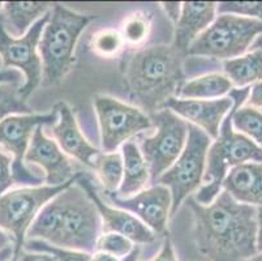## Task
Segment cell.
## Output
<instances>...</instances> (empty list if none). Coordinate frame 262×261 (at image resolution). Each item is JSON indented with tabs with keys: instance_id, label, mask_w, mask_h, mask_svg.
I'll list each match as a JSON object with an SVG mask.
<instances>
[{
	"instance_id": "43",
	"label": "cell",
	"mask_w": 262,
	"mask_h": 261,
	"mask_svg": "<svg viewBox=\"0 0 262 261\" xmlns=\"http://www.w3.org/2000/svg\"><path fill=\"white\" fill-rule=\"evenodd\" d=\"M244 261H262V253H257V255L252 256V257L247 258Z\"/></svg>"
},
{
	"instance_id": "40",
	"label": "cell",
	"mask_w": 262,
	"mask_h": 261,
	"mask_svg": "<svg viewBox=\"0 0 262 261\" xmlns=\"http://www.w3.org/2000/svg\"><path fill=\"white\" fill-rule=\"evenodd\" d=\"M11 243L12 239L11 236H9V234H7L6 231H3V230L0 229V251L11 247Z\"/></svg>"
},
{
	"instance_id": "18",
	"label": "cell",
	"mask_w": 262,
	"mask_h": 261,
	"mask_svg": "<svg viewBox=\"0 0 262 261\" xmlns=\"http://www.w3.org/2000/svg\"><path fill=\"white\" fill-rule=\"evenodd\" d=\"M216 3L214 2H185L182 14L175 24L173 46L187 55L189 46L215 20Z\"/></svg>"
},
{
	"instance_id": "29",
	"label": "cell",
	"mask_w": 262,
	"mask_h": 261,
	"mask_svg": "<svg viewBox=\"0 0 262 261\" xmlns=\"http://www.w3.org/2000/svg\"><path fill=\"white\" fill-rule=\"evenodd\" d=\"M23 250L28 251V252L49 253V255L54 256L56 261H90L89 253L56 247V246H52V244L45 240H39V239H26Z\"/></svg>"
},
{
	"instance_id": "32",
	"label": "cell",
	"mask_w": 262,
	"mask_h": 261,
	"mask_svg": "<svg viewBox=\"0 0 262 261\" xmlns=\"http://www.w3.org/2000/svg\"><path fill=\"white\" fill-rule=\"evenodd\" d=\"M12 162L13 159L11 155L0 147V196L11 190V187L15 184L12 176Z\"/></svg>"
},
{
	"instance_id": "38",
	"label": "cell",
	"mask_w": 262,
	"mask_h": 261,
	"mask_svg": "<svg viewBox=\"0 0 262 261\" xmlns=\"http://www.w3.org/2000/svg\"><path fill=\"white\" fill-rule=\"evenodd\" d=\"M256 247H257V253H262V208H257Z\"/></svg>"
},
{
	"instance_id": "2",
	"label": "cell",
	"mask_w": 262,
	"mask_h": 261,
	"mask_svg": "<svg viewBox=\"0 0 262 261\" xmlns=\"http://www.w3.org/2000/svg\"><path fill=\"white\" fill-rule=\"evenodd\" d=\"M185 56L173 45H158L135 52L124 64V81L133 101L150 114L163 109L184 84Z\"/></svg>"
},
{
	"instance_id": "44",
	"label": "cell",
	"mask_w": 262,
	"mask_h": 261,
	"mask_svg": "<svg viewBox=\"0 0 262 261\" xmlns=\"http://www.w3.org/2000/svg\"><path fill=\"white\" fill-rule=\"evenodd\" d=\"M9 261H18V257H16V256H12V258Z\"/></svg>"
},
{
	"instance_id": "30",
	"label": "cell",
	"mask_w": 262,
	"mask_h": 261,
	"mask_svg": "<svg viewBox=\"0 0 262 261\" xmlns=\"http://www.w3.org/2000/svg\"><path fill=\"white\" fill-rule=\"evenodd\" d=\"M133 243L125 236L116 233L101 234L95 244V251L110 253L119 258H124L129 255L133 250Z\"/></svg>"
},
{
	"instance_id": "9",
	"label": "cell",
	"mask_w": 262,
	"mask_h": 261,
	"mask_svg": "<svg viewBox=\"0 0 262 261\" xmlns=\"http://www.w3.org/2000/svg\"><path fill=\"white\" fill-rule=\"evenodd\" d=\"M149 116L157 131L150 137H142L139 148L153 186L182 154L188 138V123L168 109H162Z\"/></svg>"
},
{
	"instance_id": "21",
	"label": "cell",
	"mask_w": 262,
	"mask_h": 261,
	"mask_svg": "<svg viewBox=\"0 0 262 261\" xmlns=\"http://www.w3.org/2000/svg\"><path fill=\"white\" fill-rule=\"evenodd\" d=\"M52 7L54 4L42 2H7L2 12L4 28L12 37H23Z\"/></svg>"
},
{
	"instance_id": "3",
	"label": "cell",
	"mask_w": 262,
	"mask_h": 261,
	"mask_svg": "<svg viewBox=\"0 0 262 261\" xmlns=\"http://www.w3.org/2000/svg\"><path fill=\"white\" fill-rule=\"evenodd\" d=\"M93 20L95 16L81 14L60 4H54L38 43L45 86L59 84L72 69L76 43Z\"/></svg>"
},
{
	"instance_id": "36",
	"label": "cell",
	"mask_w": 262,
	"mask_h": 261,
	"mask_svg": "<svg viewBox=\"0 0 262 261\" xmlns=\"http://www.w3.org/2000/svg\"><path fill=\"white\" fill-rule=\"evenodd\" d=\"M18 261H56L54 256L45 252H28L24 251L20 253Z\"/></svg>"
},
{
	"instance_id": "37",
	"label": "cell",
	"mask_w": 262,
	"mask_h": 261,
	"mask_svg": "<svg viewBox=\"0 0 262 261\" xmlns=\"http://www.w3.org/2000/svg\"><path fill=\"white\" fill-rule=\"evenodd\" d=\"M23 80V73L17 69H4L0 72V83L20 84Z\"/></svg>"
},
{
	"instance_id": "4",
	"label": "cell",
	"mask_w": 262,
	"mask_h": 261,
	"mask_svg": "<svg viewBox=\"0 0 262 261\" xmlns=\"http://www.w3.org/2000/svg\"><path fill=\"white\" fill-rule=\"evenodd\" d=\"M251 162H262V148L233 129L231 109L221 126L218 137L208 150L204 179L193 196L194 200L202 205L211 204L222 192L228 170Z\"/></svg>"
},
{
	"instance_id": "28",
	"label": "cell",
	"mask_w": 262,
	"mask_h": 261,
	"mask_svg": "<svg viewBox=\"0 0 262 261\" xmlns=\"http://www.w3.org/2000/svg\"><path fill=\"white\" fill-rule=\"evenodd\" d=\"M32 114V109L20 95V85L0 83V122L11 115Z\"/></svg>"
},
{
	"instance_id": "10",
	"label": "cell",
	"mask_w": 262,
	"mask_h": 261,
	"mask_svg": "<svg viewBox=\"0 0 262 261\" xmlns=\"http://www.w3.org/2000/svg\"><path fill=\"white\" fill-rule=\"evenodd\" d=\"M58 122V111L50 114L11 115L0 122V147L13 154L12 176L13 182L26 187H38L45 182V174L25 164V154L30 140L38 127L54 126Z\"/></svg>"
},
{
	"instance_id": "7",
	"label": "cell",
	"mask_w": 262,
	"mask_h": 261,
	"mask_svg": "<svg viewBox=\"0 0 262 261\" xmlns=\"http://www.w3.org/2000/svg\"><path fill=\"white\" fill-rule=\"evenodd\" d=\"M80 175L81 172H77L75 178L61 186L21 187L0 196V229L13 238V256L20 257L26 231L40 209L67 187L75 184Z\"/></svg>"
},
{
	"instance_id": "35",
	"label": "cell",
	"mask_w": 262,
	"mask_h": 261,
	"mask_svg": "<svg viewBox=\"0 0 262 261\" xmlns=\"http://www.w3.org/2000/svg\"><path fill=\"white\" fill-rule=\"evenodd\" d=\"M182 4L183 3H179V2H164V3H162L164 13L167 14V17L173 24L178 23L179 17L182 14Z\"/></svg>"
},
{
	"instance_id": "5",
	"label": "cell",
	"mask_w": 262,
	"mask_h": 261,
	"mask_svg": "<svg viewBox=\"0 0 262 261\" xmlns=\"http://www.w3.org/2000/svg\"><path fill=\"white\" fill-rule=\"evenodd\" d=\"M61 212L52 246L92 255L102 234V219L97 207L77 183L61 191Z\"/></svg>"
},
{
	"instance_id": "26",
	"label": "cell",
	"mask_w": 262,
	"mask_h": 261,
	"mask_svg": "<svg viewBox=\"0 0 262 261\" xmlns=\"http://www.w3.org/2000/svg\"><path fill=\"white\" fill-rule=\"evenodd\" d=\"M93 170L108 193H116L123 180V157L120 153H99L94 159Z\"/></svg>"
},
{
	"instance_id": "27",
	"label": "cell",
	"mask_w": 262,
	"mask_h": 261,
	"mask_svg": "<svg viewBox=\"0 0 262 261\" xmlns=\"http://www.w3.org/2000/svg\"><path fill=\"white\" fill-rule=\"evenodd\" d=\"M125 47L120 32L118 29L106 28L94 33L90 41V49L93 54L103 59H113L120 55Z\"/></svg>"
},
{
	"instance_id": "45",
	"label": "cell",
	"mask_w": 262,
	"mask_h": 261,
	"mask_svg": "<svg viewBox=\"0 0 262 261\" xmlns=\"http://www.w3.org/2000/svg\"><path fill=\"white\" fill-rule=\"evenodd\" d=\"M3 6H4V3H0V11L3 9Z\"/></svg>"
},
{
	"instance_id": "12",
	"label": "cell",
	"mask_w": 262,
	"mask_h": 261,
	"mask_svg": "<svg viewBox=\"0 0 262 261\" xmlns=\"http://www.w3.org/2000/svg\"><path fill=\"white\" fill-rule=\"evenodd\" d=\"M94 107L101 129L102 147L106 153L116 152L133 136L153 127L150 116L141 109L123 104L113 97H95Z\"/></svg>"
},
{
	"instance_id": "22",
	"label": "cell",
	"mask_w": 262,
	"mask_h": 261,
	"mask_svg": "<svg viewBox=\"0 0 262 261\" xmlns=\"http://www.w3.org/2000/svg\"><path fill=\"white\" fill-rule=\"evenodd\" d=\"M223 72L236 88H249L262 81V37L256 41V46L251 51L223 62Z\"/></svg>"
},
{
	"instance_id": "34",
	"label": "cell",
	"mask_w": 262,
	"mask_h": 261,
	"mask_svg": "<svg viewBox=\"0 0 262 261\" xmlns=\"http://www.w3.org/2000/svg\"><path fill=\"white\" fill-rule=\"evenodd\" d=\"M150 261H178L175 255V250H173V244L172 242H171L170 236H167V238L164 239L158 255H157L153 260Z\"/></svg>"
},
{
	"instance_id": "42",
	"label": "cell",
	"mask_w": 262,
	"mask_h": 261,
	"mask_svg": "<svg viewBox=\"0 0 262 261\" xmlns=\"http://www.w3.org/2000/svg\"><path fill=\"white\" fill-rule=\"evenodd\" d=\"M13 256V246L6 248V250L0 251V261H9Z\"/></svg>"
},
{
	"instance_id": "39",
	"label": "cell",
	"mask_w": 262,
	"mask_h": 261,
	"mask_svg": "<svg viewBox=\"0 0 262 261\" xmlns=\"http://www.w3.org/2000/svg\"><path fill=\"white\" fill-rule=\"evenodd\" d=\"M90 261H121L116 256L110 255V253L101 252V251H95L90 255Z\"/></svg>"
},
{
	"instance_id": "6",
	"label": "cell",
	"mask_w": 262,
	"mask_h": 261,
	"mask_svg": "<svg viewBox=\"0 0 262 261\" xmlns=\"http://www.w3.org/2000/svg\"><path fill=\"white\" fill-rule=\"evenodd\" d=\"M259 37H262V21L236 14H218L190 45L187 55L231 61L244 55Z\"/></svg>"
},
{
	"instance_id": "8",
	"label": "cell",
	"mask_w": 262,
	"mask_h": 261,
	"mask_svg": "<svg viewBox=\"0 0 262 261\" xmlns=\"http://www.w3.org/2000/svg\"><path fill=\"white\" fill-rule=\"evenodd\" d=\"M211 143V138L202 129L188 123V138L182 154L157 182L170 190L171 215H175L183 203L201 187Z\"/></svg>"
},
{
	"instance_id": "11",
	"label": "cell",
	"mask_w": 262,
	"mask_h": 261,
	"mask_svg": "<svg viewBox=\"0 0 262 261\" xmlns=\"http://www.w3.org/2000/svg\"><path fill=\"white\" fill-rule=\"evenodd\" d=\"M49 18L50 12L39 18L25 35L15 38L4 28L3 13L0 12V56L3 61V67H15L17 71H23L25 83L20 86V95L24 101H26L42 83V62L37 50Z\"/></svg>"
},
{
	"instance_id": "13",
	"label": "cell",
	"mask_w": 262,
	"mask_h": 261,
	"mask_svg": "<svg viewBox=\"0 0 262 261\" xmlns=\"http://www.w3.org/2000/svg\"><path fill=\"white\" fill-rule=\"evenodd\" d=\"M108 196L116 208L135 214L154 234H166L172 207V197L167 187L157 183L130 197L121 198L115 193H108Z\"/></svg>"
},
{
	"instance_id": "25",
	"label": "cell",
	"mask_w": 262,
	"mask_h": 261,
	"mask_svg": "<svg viewBox=\"0 0 262 261\" xmlns=\"http://www.w3.org/2000/svg\"><path fill=\"white\" fill-rule=\"evenodd\" d=\"M151 20H153L151 14L141 9L127 14L121 21L120 28L118 29L125 46H142L151 32Z\"/></svg>"
},
{
	"instance_id": "20",
	"label": "cell",
	"mask_w": 262,
	"mask_h": 261,
	"mask_svg": "<svg viewBox=\"0 0 262 261\" xmlns=\"http://www.w3.org/2000/svg\"><path fill=\"white\" fill-rule=\"evenodd\" d=\"M123 157V180L119 187L118 197L125 198L139 193L150 180L149 169L140 152L139 145L133 141H127L121 145Z\"/></svg>"
},
{
	"instance_id": "31",
	"label": "cell",
	"mask_w": 262,
	"mask_h": 261,
	"mask_svg": "<svg viewBox=\"0 0 262 261\" xmlns=\"http://www.w3.org/2000/svg\"><path fill=\"white\" fill-rule=\"evenodd\" d=\"M216 12L262 21V2H222L216 3Z\"/></svg>"
},
{
	"instance_id": "41",
	"label": "cell",
	"mask_w": 262,
	"mask_h": 261,
	"mask_svg": "<svg viewBox=\"0 0 262 261\" xmlns=\"http://www.w3.org/2000/svg\"><path fill=\"white\" fill-rule=\"evenodd\" d=\"M140 252H141V247H140V246H135L132 252H130L128 256H125L124 258H121V261H137L139 260Z\"/></svg>"
},
{
	"instance_id": "14",
	"label": "cell",
	"mask_w": 262,
	"mask_h": 261,
	"mask_svg": "<svg viewBox=\"0 0 262 261\" xmlns=\"http://www.w3.org/2000/svg\"><path fill=\"white\" fill-rule=\"evenodd\" d=\"M76 183L89 195V197L97 207L102 219V233L120 234L129 239L132 243L137 244H147L154 242L156 234L137 217L130 214L127 210L120 209V208L108 207L98 195L92 180L84 175V172H81Z\"/></svg>"
},
{
	"instance_id": "17",
	"label": "cell",
	"mask_w": 262,
	"mask_h": 261,
	"mask_svg": "<svg viewBox=\"0 0 262 261\" xmlns=\"http://www.w3.org/2000/svg\"><path fill=\"white\" fill-rule=\"evenodd\" d=\"M54 109L58 111V122L52 127V133L58 141L59 148L85 166L93 169L95 157L101 152L93 147L82 135L76 122L75 114L68 105L59 102L55 105Z\"/></svg>"
},
{
	"instance_id": "16",
	"label": "cell",
	"mask_w": 262,
	"mask_h": 261,
	"mask_svg": "<svg viewBox=\"0 0 262 261\" xmlns=\"http://www.w3.org/2000/svg\"><path fill=\"white\" fill-rule=\"evenodd\" d=\"M25 164L35 165L43 170L47 186H61L77 175L58 143L47 137L42 127H38L33 133L25 154Z\"/></svg>"
},
{
	"instance_id": "24",
	"label": "cell",
	"mask_w": 262,
	"mask_h": 261,
	"mask_svg": "<svg viewBox=\"0 0 262 261\" xmlns=\"http://www.w3.org/2000/svg\"><path fill=\"white\" fill-rule=\"evenodd\" d=\"M233 89L231 81L222 73H208L187 81L176 98L180 99H216L226 97Z\"/></svg>"
},
{
	"instance_id": "1",
	"label": "cell",
	"mask_w": 262,
	"mask_h": 261,
	"mask_svg": "<svg viewBox=\"0 0 262 261\" xmlns=\"http://www.w3.org/2000/svg\"><path fill=\"white\" fill-rule=\"evenodd\" d=\"M193 243L205 261H244L257 255V208L240 204L226 191L209 205L189 196Z\"/></svg>"
},
{
	"instance_id": "33",
	"label": "cell",
	"mask_w": 262,
	"mask_h": 261,
	"mask_svg": "<svg viewBox=\"0 0 262 261\" xmlns=\"http://www.w3.org/2000/svg\"><path fill=\"white\" fill-rule=\"evenodd\" d=\"M247 106H251L253 109L262 111V81L252 85L249 89V94L247 98Z\"/></svg>"
},
{
	"instance_id": "15",
	"label": "cell",
	"mask_w": 262,
	"mask_h": 261,
	"mask_svg": "<svg viewBox=\"0 0 262 261\" xmlns=\"http://www.w3.org/2000/svg\"><path fill=\"white\" fill-rule=\"evenodd\" d=\"M233 106L230 97L216 99H180L172 97L166 102L163 109H168L187 123L202 129L211 140H215L223 121Z\"/></svg>"
},
{
	"instance_id": "19",
	"label": "cell",
	"mask_w": 262,
	"mask_h": 261,
	"mask_svg": "<svg viewBox=\"0 0 262 261\" xmlns=\"http://www.w3.org/2000/svg\"><path fill=\"white\" fill-rule=\"evenodd\" d=\"M223 191L240 204L262 208V162H251L228 170Z\"/></svg>"
},
{
	"instance_id": "23",
	"label": "cell",
	"mask_w": 262,
	"mask_h": 261,
	"mask_svg": "<svg viewBox=\"0 0 262 261\" xmlns=\"http://www.w3.org/2000/svg\"><path fill=\"white\" fill-rule=\"evenodd\" d=\"M251 88H237L228 93L232 99V127L236 132L247 136L262 148V111L251 106H244Z\"/></svg>"
}]
</instances>
